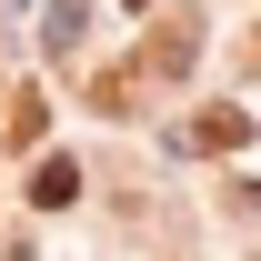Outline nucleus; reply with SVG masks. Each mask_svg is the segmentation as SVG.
I'll list each match as a JSON object with an SVG mask.
<instances>
[{"label":"nucleus","mask_w":261,"mask_h":261,"mask_svg":"<svg viewBox=\"0 0 261 261\" xmlns=\"http://www.w3.org/2000/svg\"><path fill=\"white\" fill-rule=\"evenodd\" d=\"M40 40H50V50H81V0H50V31Z\"/></svg>","instance_id":"5"},{"label":"nucleus","mask_w":261,"mask_h":261,"mask_svg":"<svg viewBox=\"0 0 261 261\" xmlns=\"http://www.w3.org/2000/svg\"><path fill=\"white\" fill-rule=\"evenodd\" d=\"M40 130H50V100H40V91H10V141H20V151H31Z\"/></svg>","instance_id":"3"},{"label":"nucleus","mask_w":261,"mask_h":261,"mask_svg":"<svg viewBox=\"0 0 261 261\" xmlns=\"http://www.w3.org/2000/svg\"><path fill=\"white\" fill-rule=\"evenodd\" d=\"M241 130H251V111H211V121H191V130H181V151H231Z\"/></svg>","instance_id":"2"},{"label":"nucleus","mask_w":261,"mask_h":261,"mask_svg":"<svg viewBox=\"0 0 261 261\" xmlns=\"http://www.w3.org/2000/svg\"><path fill=\"white\" fill-rule=\"evenodd\" d=\"M191 50H201V40H191V20H171V31L151 40V70H191Z\"/></svg>","instance_id":"4"},{"label":"nucleus","mask_w":261,"mask_h":261,"mask_svg":"<svg viewBox=\"0 0 261 261\" xmlns=\"http://www.w3.org/2000/svg\"><path fill=\"white\" fill-rule=\"evenodd\" d=\"M121 10H151V0H121Z\"/></svg>","instance_id":"6"},{"label":"nucleus","mask_w":261,"mask_h":261,"mask_svg":"<svg viewBox=\"0 0 261 261\" xmlns=\"http://www.w3.org/2000/svg\"><path fill=\"white\" fill-rule=\"evenodd\" d=\"M31 201L40 211H70V201H81V161H40L31 171Z\"/></svg>","instance_id":"1"}]
</instances>
